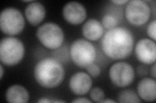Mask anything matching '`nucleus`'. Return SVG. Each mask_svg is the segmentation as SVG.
<instances>
[{"label":"nucleus","mask_w":156,"mask_h":103,"mask_svg":"<svg viewBox=\"0 0 156 103\" xmlns=\"http://www.w3.org/2000/svg\"><path fill=\"white\" fill-rule=\"evenodd\" d=\"M134 45L133 34L129 29L118 27L107 31L101 41V50L112 60H124L130 56Z\"/></svg>","instance_id":"f257e3e1"},{"label":"nucleus","mask_w":156,"mask_h":103,"mask_svg":"<svg viewBox=\"0 0 156 103\" xmlns=\"http://www.w3.org/2000/svg\"><path fill=\"white\" fill-rule=\"evenodd\" d=\"M65 70L55 58L46 57L38 61L34 68V77L39 85L46 88L59 86L65 79Z\"/></svg>","instance_id":"f03ea898"},{"label":"nucleus","mask_w":156,"mask_h":103,"mask_svg":"<svg viewBox=\"0 0 156 103\" xmlns=\"http://www.w3.org/2000/svg\"><path fill=\"white\" fill-rule=\"evenodd\" d=\"M25 48L22 41L14 37L2 39L0 43V60L7 66H14L22 61Z\"/></svg>","instance_id":"7ed1b4c3"},{"label":"nucleus","mask_w":156,"mask_h":103,"mask_svg":"<svg viewBox=\"0 0 156 103\" xmlns=\"http://www.w3.org/2000/svg\"><path fill=\"white\" fill-rule=\"evenodd\" d=\"M70 54L72 61L81 68H86L94 63L96 50L92 44L84 39H78L72 43Z\"/></svg>","instance_id":"20e7f679"},{"label":"nucleus","mask_w":156,"mask_h":103,"mask_svg":"<svg viewBox=\"0 0 156 103\" xmlns=\"http://www.w3.org/2000/svg\"><path fill=\"white\" fill-rule=\"evenodd\" d=\"M37 37L42 45L51 50L59 48L65 40L62 29L54 23H46L38 27Z\"/></svg>","instance_id":"39448f33"},{"label":"nucleus","mask_w":156,"mask_h":103,"mask_svg":"<svg viewBox=\"0 0 156 103\" xmlns=\"http://www.w3.org/2000/svg\"><path fill=\"white\" fill-rule=\"evenodd\" d=\"M25 27V19L19 10L8 7L3 9L0 16V28L8 36H15L21 33Z\"/></svg>","instance_id":"423d86ee"},{"label":"nucleus","mask_w":156,"mask_h":103,"mask_svg":"<svg viewBox=\"0 0 156 103\" xmlns=\"http://www.w3.org/2000/svg\"><path fill=\"white\" fill-rule=\"evenodd\" d=\"M151 9L148 5L141 0L129 1L125 10L128 21L135 26H141L148 21Z\"/></svg>","instance_id":"0eeeda50"},{"label":"nucleus","mask_w":156,"mask_h":103,"mask_svg":"<svg viewBox=\"0 0 156 103\" xmlns=\"http://www.w3.org/2000/svg\"><path fill=\"white\" fill-rule=\"evenodd\" d=\"M109 77L113 84L120 88L129 86L135 79V71L130 64L126 62H118L110 68Z\"/></svg>","instance_id":"6e6552de"},{"label":"nucleus","mask_w":156,"mask_h":103,"mask_svg":"<svg viewBox=\"0 0 156 103\" xmlns=\"http://www.w3.org/2000/svg\"><path fill=\"white\" fill-rule=\"evenodd\" d=\"M135 56L137 60L145 65L155 63L156 59V45L150 39H142L135 46Z\"/></svg>","instance_id":"1a4fd4ad"},{"label":"nucleus","mask_w":156,"mask_h":103,"mask_svg":"<svg viewBox=\"0 0 156 103\" xmlns=\"http://www.w3.org/2000/svg\"><path fill=\"white\" fill-rule=\"evenodd\" d=\"M62 15L66 22L74 25L83 22L87 18V11L80 3L71 2L66 3L62 10Z\"/></svg>","instance_id":"9d476101"},{"label":"nucleus","mask_w":156,"mask_h":103,"mask_svg":"<svg viewBox=\"0 0 156 103\" xmlns=\"http://www.w3.org/2000/svg\"><path fill=\"white\" fill-rule=\"evenodd\" d=\"M92 85L91 77L88 73L80 72L73 75L70 79L69 87L73 94L83 95L89 92Z\"/></svg>","instance_id":"9b49d317"},{"label":"nucleus","mask_w":156,"mask_h":103,"mask_svg":"<svg viewBox=\"0 0 156 103\" xmlns=\"http://www.w3.org/2000/svg\"><path fill=\"white\" fill-rule=\"evenodd\" d=\"M25 16L27 21L31 25L37 26L46 16L45 7L41 3L33 2L26 7Z\"/></svg>","instance_id":"f8f14e48"},{"label":"nucleus","mask_w":156,"mask_h":103,"mask_svg":"<svg viewBox=\"0 0 156 103\" xmlns=\"http://www.w3.org/2000/svg\"><path fill=\"white\" fill-rule=\"evenodd\" d=\"M104 29L102 24L95 19L87 21L82 27V34L87 40L97 41L104 35Z\"/></svg>","instance_id":"ddd939ff"},{"label":"nucleus","mask_w":156,"mask_h":103,"mask_svg":"<svg viewBox=\"0 0 156 103\" xmlns=\"http://www.w3.org/2000/svg\"><path fill=\"white\" fill-rule=\"evenodd\" d=\"M137 92L140 98L146 102H153L156 99V81L152 78H144L137 86Z\"/></svg>","instance_id":"4468645a"},{"label":"nucleus","mask_w":156,"mask_h":103,"mask_svg":"<svg viewBox=\"0 0 156 103\" xmlns=\"http://www.w3.org/2000/svg\"><path fill=\"white\" fill-rule=\"evenodd\" d=\"M6 100L10 103H25L29 99V94L25 87L14 85L9 87L5 94Z\"/></svg>","instance_id":"2eb2a0df"},{"label":"nucleus","mask_w":156,"mask_h":103,"mask_svg":"<svg viewBox=\"0 0 156 103\" xmlns=\"http://www.w3.org/2000/svg\"><path fill=\"white\" fill-rule=\"evenodd\" d=\"M118 102L120 103L135 102L140 103L141 101L139 96L132 90H124L119 93Z\"/></svg>","instance_id":"dca6fc26"},{"label":"nucleus","mask_w":156,"mask_h":103,"mask_svg":"<svg viewBox=\"0 0 156 103\" xmlns=\"http://www.w3.org/2000/svg\"><path fill=\"white\" fill-rule=\"evenodd\" d=\"M101 24L104 28L111 30V29L116 27L118 24V20L115 16L107 14L102 18Z\"/></svg>","instance_id":"f3484780"},{"label":"nucleus","mask_w":156,"mask_h":103,"mask_svg":"<svg viewBox=\"0 0 156 103\" xmlns=\"http://www.w3.org/2000/svg\"><path fill=\"white\" fill-rule=\"evenodd\" d=\"M90 97L92 101L96 102H101L105 99V93L101 88L99 87H94L90 89Z\"/></svg>","instance_id":"a211bd4d"},{"label":"nucleus","mask_w":156,"mask_h":103,"mask_svg":"<svg viewBox=\"0 0 156 103\" xmlns=\"http://www.w3.org/2000/svg\"><path fill=\"white\" fill-rule=\"evenodd\" d=\"M85 68L88 72V74L92 77H97L100 76L101 73L100 68L94 63L91 64Z\"/></svg>","instance_id":"6ab92c4d"},{"label":"nucleus","mask_w":156,"mask_h":103,"mask_svg":"<svg viewBox=\"0 0 156 103\" xmlns=\"http://www.w3.org/2000/svg\"><path fill=\"white\" fill-rule=\"evenodd\" d=\"M155 27H156V21L153 20L150 23L147 27V34L148 36L155 41Z\"/></svg>","instance_id":"aec40b11"},{"label":"nucleus","mask_w":156,"mask_h":103,"mask_svg":"<svg viewBox=\"0 0 156 103\" xmlns=\"http://www.w3.org/2000/svg\"><path fill=\"white\" fill-rule=\"evenodd\" d=\"M72 102H76V103H80V102H83V103H91L92 101H90L89 99H87V98L84 97H80L77 98V99H76L75 100L72 101Z\"/></svg>","instance_id":"412c9836"},{"label":"nucleus","mask_w":156,"mask_h":103,"mask_svg":"<svg viewBox=\"0 0 156 103\" xmlns=\"http://www.w3.org/2000/svg\"><path fill=\"white\" fill-rule=\"evenodd\" d=\"M128 0H112L111 1L112 3L116 5H122L128 3Z\"/></svg>","instance_id":"4be33fe9"},{"label":"nucleus","mask_w":156,"mask_h":103,"mask_svg":"<svg viewBox=\"0 0 156 103\" xmlns=\"http://www.w3.org/2000/svg\"><path fill=\"white\" fill-rule=\"evenodd\" d=\"M155 66L156 65L155 63H154V66H152V68L151 69V75L152 76V77H154V79H155L156 77V72H155Z\"/></svg>","instance_id":"5701e85b"},{"label":"nucleus","mask_w":156,"mask_h":103,"mask_svg":"<svg viewBox=\"0 0 156 103\" xmlns=\"http://www.w3.org/2000/svg\"><path fill=\"white\" fill-rule=\"evenodd\" d=\"M38 102H52L51 100L48 99V98H41V99L38 101Z\"/></svg>","instance_id":"b1692460"},{"label":"nucleus","mask_w":156,"mask_h":103,"mask_svg":"<svg viewBox=\"0 0 156 103\" xmlns=\"http://www.w3.org/2000/svg\"><path fill=\"white\" fill-rule=\"evenodd\" d=\"M0 73H1V76H0V79H2L3 78V74H4V69H3V67L2 66V65H0Z\"/></svg>","instance_id":"393cba45"},{"label":"nucleus","mask_w":156,"mask_h":103,"mask_svg":"<svg viewBox=\"0 0 156 103\" xmlns=\"http://www.w3.org/2000/svg\"><path fill=\"white\" fill-rule=\"evenodd\" d=\"M101 102H103V103H105V102H111V103H115L116 101H113V100H111V99H104L101 101Z\"/></svg>","instance_id":"a878e982"},{"label":"nucleus","mask_w":156,"mask_h":103,"mask_svg":"<svg viewBox=\"0 0 156 103\" xmlns=\"http://www.w3.org/2000/svg\"><path fill=\"white\" fill-rule=\"evenodd\" d=\"M52 102H65V101H62V100H51Z\"/></svg>","instance_id":"bb28decb"}]
</instances>
